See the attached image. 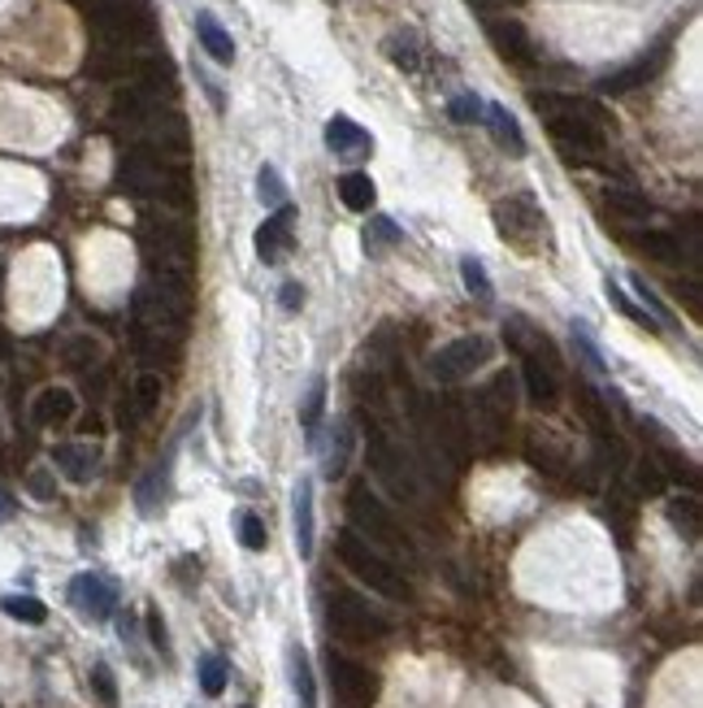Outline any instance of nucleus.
<instances>
[{
	"label": "nucleus",
	"mask_w": 703,
	"mask_h": 708,
	"mask_svg": "<svg viewBox=\"0 0 703 708\" xmlns=\"http://www.w3.org/2000/svg\"><path fill=\"white\" fill-rule=\"evenodd\" d=\"M287 665H292V687H296L300 708H317V682H313V665L304 657V648H292Z\"/></svg>",
	"instance_id": "24"
},
{
	"label": "nucleus",
	"mask_w": 703,
	"mask_h": 708,
	"mask_svg": "<svg viewBox=\"0 0 703 708\" xmlns=\"http://www.w3.org/2000/svg\"><path fill=\"white\" fill-rule=\"evenodd\" d=\"M161 392H165L161 374H140V378H135V405H140V413H144V417H149V413H156V405H161Z\"/></svg>",
	"instance_id": "32"
},
{
	"label": "nucleus",
	"mask_w": 703,
	"mask_h": 708,
	"mask_svg": "<svg viewBox=\"0 0 703 708\" xmlns=\"http://www.w3.org/2000/svg\"><path fill=\"white\" fill-rule=\"evenodd\" d=\"M256 196H261V204H278V209H283L287 188H283V174H278L274 165H261V174H256Z\"/></svg>",
	"instance_id": "30"
},
{
	"label": "nucleus",
	"mask_w": 703,
	"mask_h": 708,
	"mask_svg": "<svg viewBox=\"0 0 703 708\" xmlns=\"http://www.w3.org/2000/svg\"><path fill=\"white\" fill-rule=\"evenodd\" d=\"M365 456H369V469L378 474L383 487H391L400 500H417V474H412V461L404 456V448L391 439V431L369 417L365 426Z\"/></svg>",
	"instance_id": "3"
},
{
	"label": "nucleus",
	"mask_w": 703,
	"mask_h": 708,
	"mask_svg": "<svg viewBox=\"0 0 703 708\" xmlns=\"http://www.w3.org/2000/svg\"><path fill=\"white\" fill-rule=\"evenodd\" d=\"M487 36H491V44H496V52H500L503 61H512V65H530V61H534L530 31H526L517 18H491V22H487Z\"/></svg>",
	"instance_id": "10"
},
{
	"label": "nucleus",
	"mask_w": 703,
	"mask_h": 708,
	"mask_svg": "<svg viewBox=\"0 0 703 708\" xmlns=\"http://www.w3.org/2000/svg\"><path fill=\"white\" fill-rule=\"evenodd\" d=\"M149 635H152V644L165 653L170 648V639H165V621H161V613L156 608H149Z\"/></svg>",
	"instance_id": "43"
},
{
	"label": "nucleus",
	"mask_w": 703,
	"mask_h": 708,
	"mask_svg": "<svg viewBox=\"0 0 703 708\" xmlns=\"http://www.w3.org/2000/svg\"><path fill=\"white\" fill-rule=\"evenodd\" d=\"M639 249L660 261V265H677L682 261V244H677V235H669V231H648V235H639Z\"/></svg>",
	"instance_id": "25"
},
{
	"label": "nucleus",
	"mask_w": 703,
	"mask_h": 708,
	"mask_svg": "<svg viewBox=\"0 0 703 708\" xmlns=\"http://www.w3.org/2000/svg\"><path fill=\"white\" fill-rule=\"evenodd\" d=\"M92 687H96V700H101L104 708L118 705V682H113L109 665H92Z\"/></svg>",
	"instance_id": "38"
},
{
	"label": "nucleus",
	"mask_w": 703,
	"mask_h": 708,
	"mask_svg": "<svg viewBox=\"0 0 703 708\" xmlns=\"http://www.w3.org/2000/svg\"><path fill=\"white\" fill-rule=\"evenodd\" d=\"M240 544H244L248 553H265L269 535H265V522H261L256 513H244V517H240Z\"/></svg>",
	"instance_id": "35"
},
{
	"label": "nucleus",
	"mask_w": 703,
	"mask_h": 708,
	"mask_svg": "<svg viewBox=\"0 0 703 708\" xmlns=\"http://www.w3.org/2000/svg\"><path fill=\"white\" fill-rule=\"evenodd\" d=\"M222 687H226V660L204 657L201 660V691L204 696H222Z\"/></svg>",
	"instance_id": "36"
},
{
	"label": "nucleus",
	"mask_w": 703,
	"mask_h": 708,
	"mask_svg": "<svg viewBox=\"0 0 703 708\" xmlns=\"http://www.w3.org/2000/svg\"><path fill=\"white\" fill-rule=\"evenodd\" d=\"M634 487L648 492V496L664 492V469H660L655 456H639V461H634Z\"/></svg>",
	"instance_id": "31"
},
{
	"label": "nucleus",
	"mask_w": 703,
	"mask_h": 708,
	"mask_svg": "<svg viewBox=\"0 0 703 708\" xmlns=\"http://www.w3.org/2000/svg\"><path fill=\"white\" fill-rule=\"evenodd\" d=\"M634 292H639L643 301L652 304V317H655V322H664V317H669V313H664V304L655 301V292H652V287H648V283H643V279H634Z\"/></svg>",
	"instance_id": "45"
},
{
	"label": "nucleus",
	"mask_w": 703,
	"mask_h": 708,
	"mask_svg": "<svg viewBox=\"0 0 703 708\" xmlns=\"http://www.w3.org/2000/svg\"><path fill=\"white\" fill-rule=\"evenodd\" d=\"M278 296H283V309H287V313H296V309L304 304V287L300 283H283V292H278Z\"/></svg>",
	"instance_id": "44"
},
{
	"label": "nucleus",
	"mask_w": 703,
	"mask_h": 708,
	"mask_svg": "<svg viewBox=\"0 0 703 708\" xmlns=\"http://www.w3.org/2000/svg\"><path fill=\"white\" fill-rule=\"evenodd\" d=\"M326 144H330V152H339V156H369V152H374L369 131H360L344 113H335V118L326 122Z\"/></svg>",
	"instance_id": "12"
},
{
	"label": "nucleus",
	"mask_w": 703,
	"mask_h": 708,
	"mask_svg": "<svg viewBox=\"0 0 703 708\" xmlns=\"http://www.w3.org/2000/svg\"><path fill=\"white\" fill-rule=\"evenodd\" d=\"M135 74H140L144 92H152V97H170L174 92V65L165 57H140Z\"/></svg>",
	"instance_id": "21"
},
{
	"label": "nucleus",
	"mask_w": 703,
	"mask_h": 708,
	"mask_svg": "<svg viewBox=\"0 0 703 708\" xmlns=\"http://www.w3.org/2000/svg\"><path fill=\"white\" fill-rule=\"evenodd\" d=\"M70 600H74L79 613H88L92 621H104L113 613V605H118V587L109 578H101V574H79L70 583Z\"/></svg>",
	"instance_id": "9"
},
{
	"label": "nucleus",
	"mask_w": 703,
	"mask_h": 708,
	"mask_svg": "<svg viewBox=\"0 0 703 708\" xmlns=\"http://www.w3.org/2000/svg\"><path fill=\"white\" fill-rule=\"evenodd\" d=\"M322 405H326V387H322V383H313V392H308V401H304V426H308V431H317V422H322Z\"/></svg>",
	"instance_id": "39"
},
{
	"label": "nucleus",
	"mask_w": 703,
	"mask_h": 708,
	"mask_svg": "<svg viewBox=\"0 0 703 708\" xmlns=\"http://www.w3.org/2000/svg\"><path fill=\"white\" fill-rule=\"evenodd\" d=\"M387 57H391L400 70H417V40H412L408 31H396V36L387 40Z\"/></svg>",
	"instance_id": "34"
},
{
	"label": "nucleus",
	"mask_w": 703,
	"mask_h": 708,
	"mask_svg": "<svg viewBox=\"0 0 703 708\" xmlns=\"http://www.w3.org/2000/svg\"><path fill=\"white\" fill-rule=\"evenodd\" d=\"M335 548H339V560L348 565L352 578H360L369 591H378V596H387V600H408V583H404V574L391 565V560L383 557L374 544H365L356 530H344Z\"/></svg>",
	"instance_id": "1"
},
{
	"label": "nucleus",
	"mask_w": 703,
	"mask_h": 708,
	"mask_svg": "<svg viewBox=\"0 0 703 708\" xmlns=\"http://www.w3.org/2000/svg\"><path fill=\"white\" fill-rule=\"evenodd\" d=\"M52 461H57L74 483H88V478L96 474L101 453H96L92 444H57V448H52Z\"/></svg>",
	"instance_id": "16"
},
{
	"label": "nucleus",
	"mask_w": 703,
	"mask_h": 708,
	"mask_svg": "<svg viewBox=\"0 0 703 708\" xmlns=\"http://www.w3.org/2000/svg\"><path fill=\"white\" fill-rule=\"evenodd\" d=\"M487 122H491V135H496V144H500V149H508L512 156H521V152H526V135H521L517 118H512L503 104H491V109H487Z\"/></svg>",
	"instance_id": "19"
},
{
	"label": "nucleus",
	"mask_w": 703,
	"mask_h": 708,
	"mask_svg": "<svg viewBox=\"0 0 703 708\" xmlns=\"http://www.w3.org/2000/svg\"><path fill=\"white\" fill-rule=\"evenodd\" d=\"M74 392L70 387H44L40 396H35V405H31V417H35V426H65L70 417H74Z\"/></svg>",
	"instance_id": "13"
},
{
	"label": "nucleus",
	"mask_w": 703,
	"mask_h": 708,
	"mask_svg": "<svg viewBox=\"0 0 703 708\" xmlns=\"http://www.w3.org/2000/svg\"><path fill=\"white\" fill-rule=\"evenodd\" d=\"M496 226H500V235L512 244V249L534 253V249L543 244L548 218L539 213V204L530 201V196H508V201L496 204Z\"/></svg>",
	"instance_id": "5"
},
{
	"label": "nucleus",
	"mask_w": 703,
	"mask_h": 708,
	"mask_svg": "<svg viewBox=\"0 0 703 708\" xmlns=\"http://www.w3.org/2000/svg\"><path fill=\"white\" fill-rule=\"evenodd\" d=\"M326 674H330L335 696H339L348 708H369L374 700H378V674H374V669H365L360 660L330 653V657H326Z\"/></svg>",
	"instance_id": "7"
},
{
	"label": "nucleus",
	"mask_w": 703,
	"mask_h": 708,
	"mask_svg": "<svg viewBox=\"0 0 703 708\" xmlns=\"http://www.w3.org/2000/svg\"><path fill=\"white\" fill-rule=\"evenodd\" d=\"M448 113H452L456 122H478V113H482V101H478L473 92H465V97H456Z\"/></svg>",
	"instance_id": "40"
},
{
	"label": "nucleus",
	"mask_w": 703,
	"mask_h": 708,
	"mask_svg": "<svg viewBox=\"0 0 703 708\" xmlns=\"http://www.w3.org/2000/svg\"><path fill=\"white\" fill-rule=\"evenodd\" d=\"M344 461H348V426H339V431H335V453H330V474H339V469H344Z\"/></svg>",
	"instance_id": "41"
},
{
	"label": "nucleus",
	"mask_w": 703,
	"mask_h": 708,
	"mask_svg": "<svg viewBox=\"0 0 703 708\" xmlns=\"http://www.w3.org/2000/svg\"><path fill=\"white\" fill-rule=\"evenodd\" d=\"M292 222H296V213L283 204L274 218H265L261 222V231H256V256L265 261V265H274L278 256L292 249Z\"/></svg>",
	"instance_id": "11"
},
{
	"label": "nucleus",
	"mask_w": 703,
	"mask_h": 708,
	"mask_svg": "<svg viewBox=\"0 0 703 708\" xmlns=\"http://www.w3.org/2000/svg\"><path fill=\"white\" fill-rule=\"evenodd\" d=\"M603 204H608L617 218H625V222H643V218L652 213L648 196H639V192H630V188H608V192H603Z\"/></svg>",
	"instance_id": "23"
},
{
	"label": "nucleus",
	"mask_w": 703,
	"mask_h": 708,
	"mask_svg": "<svg viewBox=\"0 0 703 708\" xmlns=\"http://www.w3.org/2000/svg\"><path fill=\"white\" fill-rule=\"evenodd\" d=\"M292 508H296V548L300 557L313 553V483H296V496H292Z\"/></svg>",
	"instance_id": "20"
},
{
	"label": "nucleus",
	"mask_w": 703,
	"mask_h": 708,
	"mask_svg": "<svg viewBox=\"0 0 703 708\" xmlns=\"http://www.w3.org/2000/svg\"><path fill=\"white\" fill-rule=\"evenodd\" d=\"M13 496H9V492H4V487H0V526H4V522H9V517H13Z\"/></svg>",
	"instance_id": "46"
},
{
	"label": "nucleus",
	"mask_w": 703,
	"mask_h": 708,
	"mask_svg": "<svg viewBox=\"0 0 703 708\" xmlns=\"http://www.w3.org/2000/svg\"><path fill=\"white\" fill-rule=\"evenodd\" d=\"M491 356H496V344L487 335H460L430 356V374H435V383H460L473 370H482Z\"/></svg>",
	"instance_id": "6"
},
{
	"label": "nucleus",
	"mask_w": 703,
	"mask_h": 708,
	"mask_svg": "<svg viewBox=\"0 0 703 708\" xmlns=\"http://www.w3.org/2000/svg\"><path fill=\"white\" fill-rule=\"evenodd\" d=\"M326 617H330V630L339 639H348V644H378V639L391 635V621L378 608H369L365 596L348 591V587H335L326 596Z\"/></svg>",
	"instance_id": "2"
},
{
	"label": "nucleus",
	"mask_w": 703,
	"mask_h": 708,
	"mask_svg": "<svg viewBox=\"0 0 703 708\" xmlns=\"http://www.w3.org/2000/svg\"><path fill=\"white\" fill-rule=\"evenodd\" d=\"M391 244H400V226H396L391 218H374V222L365 226V253H383V249H391Z\"/></svg>",
	"instance_id": "28"
},
{
	"label": "nucleus",
	"mask_w": 703,
	"mask_h": 708,
	"mask_svg": "<svg viewBox=\"0 0 703 708\" xmlns=\"http://www.w3.org/2000/svg\"><path fill=\"white\" fill-rule=\"evenodd\" d=\"M61 356H65V365H74V370H92V365H96V356H101V344H96L92 335H74Z\"/></svg>",
	"instance_id": "29"
},
{
	"label": "nucleus",
	"mask_w": 703,
	"mask_h": 708,
	"mask_svg": "<svg viewBox=\"0 0 703 708\" xmlns=\"http://www.w3.org/2000/svg\"><path fill=\"white\" fill-rule=\"evenodd\" d=\"M348 517H352V530L365 539V544H383V548H408V539H404V530H400V522H396V513L383 505L365 483L360 487H352V496H348Z\"/></svg>",
	"instance_id": "4"
},
{
	"label": "nucleus",
	"mask_w": 703,
	"mask_h": 708,
	"mask_svg": "<svg viewBox=\"0 0 703 708\" xmlns=\"http://www.w3.org/2000/svg\"><path fill=\"white\" fill-rule=\"evenodd\" d=\"M0 608H4L13 621H27V626H40V621L49 617V608L40 605L35 596H4V600H0Z\"/></svg>",
	"instance_id": "27"
},
{
	"label": "nucleus",
	"mask_w": 703,
	"mask_h": 708,
	"mask_svg": "<svg viewBox=\"0 0 703 708\" xmlns=\"http://www.w3.org/2000/svg\"><path fill=\"white\" fill-rule=\"evenodd\" d=\"M31 492H35L40 500H52V496H57V487H52L49 469H31Z\"/></svg>",
	"instance_id": "42"
},
{
	"label": "nucleus",
	"mask_w": 703,
	"mask_h": 708,
	"mask_svg": "<svg viewBox=\"0 0 703 708\" xmlns=\"http://www.w3.org/2000/svg\"><path fill=\"white\" fill-rule=\"evenodd\" d=\"M512 396H517V392H512L508 374H500V378H496V383H491V387H487V392L478 396V408H482V417H487L491 426L508 422V417H512V408H517V405H512Z\"/></svg>",
	"instance_id": "18"
},
{
	"label": "nucleus",
	"mask_w": 703,
	"mask_h": 708,
	"mask_svg": "<svg viewBox=\"0 0 703 708\" xmlns=\"http://www.w3.org/2000/svg\"><path fill=\"white\" fill-rule=\"evenodd\" d=\"M608 301L617 304V309H621L625 317H634L639 326H648V331H655V326H660V322H655V317H652V313H648V309H639V304L630 301V296H625L621 287H612V283H608Z\"/></svg>",
	"instance_id": "37"
},
{
	"label": "nucleus",
	"mask_w": 703,
	"mask_h": 708,
	"mask_svg": "<svg viewBox=\"0 0 703 708\" xmlns=\"http://www.w3.org/2000/svg\"><path fill=\"white\" fill-rule=\"evenodd\" d=\"M669 522H673L686 539H700V500H695V496H673V500H669Z\"/></svg>",
	"instance_id": "26"
},
{
	"label": "nucleus",
	"mask_w": 703,
	"mask_h": 708,
	"mask_svg": "<svg viewBox=\"0 0 703 708\" xmlns=\"http://www.w3.org/2000/svg\"><path fill=\"white\" fill-rule=\"evenodd\" d=\"M521 374H526V392L534 405H556L560 383H556V365H543V356H521Z\"/></svg>",
	"instance_id": "15"
},
{
	"label": "nucleus",
	"mask_w": 703,
	"mask_h": 708,
	"mask_svg": "<svg viewBox=\"0 0 703 708\" xmlns=\"http://www.w3.org/2000/svg\"><path fill=\"white\" fill-rule=\"evenodd\" d=\"M374 179L369 174H360V170H352V174H344L339 179V201L348 204L352 213H369V204H374Z\"/></svg>",
	"instance_id": "22"
},
{
	"label": "nucleus",
	"mask_w": 703,
	"mask_h": 708,
	"mask_svg": "<svg viewBox=\"0 0 703 708\" xmlns=\"http://www.w3.org/2000/svg\"><path fill=\"white\" fill-rule=\"evenodd\" d=\"M196 36H201V49L217 61V65H231L235 61V40L222 31V22L213 13H196Z\"/></svg>",
	"instance_id": "17"
},
{
	"label": "nucleus",
	"mask_w": 703,
	"mask_h": 708,
	"mask_svg": "<svg viewBox=\"0 0 703 708\" xmlns=\"http://www.w3.org/2000/svg\"><path fill=\"white\" fill-rule=\"evenodd\" d=\"M460 279H465V287H469L478 301H487V296H491V279H487V270H482V261H478V256H465V261H460Z\"/></svg>",
	"instance_id": "33"
},
{
	"label": "nucleus",
	"mask_w": 703,
	"mask_h": 708,
	"mask_svg": "<svg viewBox=\"0 0 703 708\" xmlns=\"http://www.w3.org/2000/svg\"><path fill=\"white\" fill-rule=\"evenodd\" d=\"M660 65H664V49L652 52V57H639L634 65H625V70H617V74H608V79L600 83V92H608V97H621V92H630V88L648 83Z\"/></svg>",
	"instance_id": "14"
},
{
	"label": "nucleus",
	"mask_w": 703,
	"mask_h": 708,
	"mask_svg": "<svg viewBox=\"0 0 703 708\" xmlns=\"http://www.w3.org/2000/svg\"><path fill=\"white\" fill-rule=\"evenodd\" d=\"M421 426H426V444H430L439 456H448V461H456V465L469 456V426L460 422V413H456V408L430 405L426 413H421Z\"/></svg>",
	"instance_id": "8"
}]
</instances>
